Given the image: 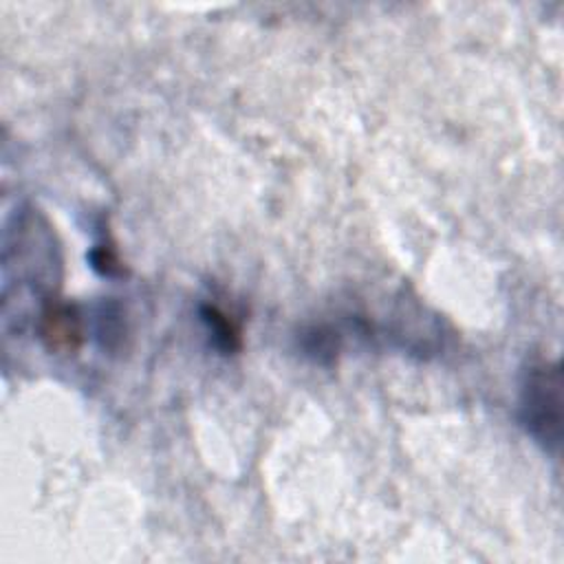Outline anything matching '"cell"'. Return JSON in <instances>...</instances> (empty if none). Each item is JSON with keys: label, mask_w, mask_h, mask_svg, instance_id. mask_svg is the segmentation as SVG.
Instances as JSON below:
<instances>
[{"label": "cell", "mask_w": 564, "mask_h": 564, "mask_svg": "<svg viewBox=\"0 0 564 564\" xmlns=\"http://www.w3.org/2000/svg\"><path fill=\"white\" fill-rule=\"evenodd\" d=\"M518 419L546 452L562 443V372L557 361H533L522 372Z\"/></svg>", "instance_id": "obj_1"}, {"label": "cell", "mask_w": 564, "mask_h": 564, "mask_svg": "<svg viewBox=\"0 0 564 564\" xmlns=\"http://www.w3.org/2000/svg\"><path fill=\"white\" fill-rule=\"evenodd\" d=\"M203 315V322L207 324V330L209 335L214 337V344L225 350V352H231L238 348V341H240V335H238V328L227 319L225 313H220L216 306H205L200 311Z\"/></svg>", "instance_id": "obj_2"}]
</instances>
